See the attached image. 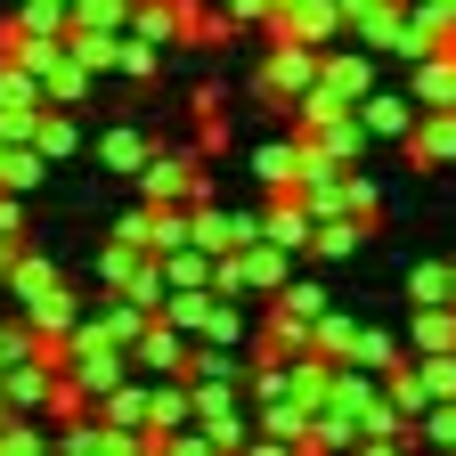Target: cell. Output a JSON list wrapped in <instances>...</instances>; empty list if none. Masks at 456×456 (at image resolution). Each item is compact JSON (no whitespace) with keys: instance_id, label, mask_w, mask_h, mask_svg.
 <instances>
[{"instance_id":"obj_29","label":"cell","mask_w":456,"mask_h":456,"mask_svg":"<svg viewBox=\"0 0 456 456\" xmlns=\"http://www.w3.org/2000/svg\"><path fill=\"white\" fill-rule=\"evenodd\" d=\"M408 17H416V0H383L375 17H359V41H367L375 57H391V49H399V33H408Z\"/></svg>"},{"instance_id":"obj_22","label":"cell","mask_w":456,"mask_h":456,"mask_svg":"<svg viewBox=\"0 0 456 456\" xmlns=\"http://www.w3.org/2000/svg\"><path fill=\"white\" fill-rule=\"evenodd\" d=\"M408 90H416V106H456V49H432V57H416Z\"/></svg>"},{"instance_id":"obj_9","label":"cell","mask_w":456,"mask_h":456,"mask_svg":"<svg viewBox=\"0 0 456 456\" xmlns=\"http://www.w3.org/2000/svg\"><path fill=\"white\" fill-rule=\"evenodd\" d=\"M245 171H253V188H261V196H277V188H302V131H294V139H253Z\"/></svg>"},{"instance_id":"obj_3","label":"cell","mask_w":456,"mask_h":456,"mask_svg":"<svg viewBox=\"0 0 456 456\" xmlns=\"http://www.w3.org/2000/svg\"><path fill=\"white\" fill-rule=\"evenodd\" d=\"M375 74H383V57L351 33V41L326 49V66H318V90H310V98H326V106H359V98L375 90Z\"/></svg>"},{"instance_id":"obj_44","label":"cell","mask_w":456,"mask_h":456,"mask_svg":"<svg viewBox=\"0 0 456 456\" xmlns=\"http://www.w3.org/2000/svg\"><path fill=\"white\" fill-rule=\"evenodd\" d=\"M220 9H228V17H237L245 33H261V25L277 17V0H220Z\"/></svg>"},{"instance_id":"obj_30","label":"cell","mask_w":456,"mask_h":456,"mask_svg":"<svg viewBox=\"0 0 456 456\" xmlns=\"http://www.w3.org/2000/svg\"><path fill=\"white\" fill-rule=\"evenodd\" d=\"M432 302H456V269L448 261H416L408 269V310H432Z\"/></svg>"},{"instance_id":"obj_43","label":"cell","mask_w":456,"mask_h":456,"mask_svg":"<svg viewBox=\"0 0 456 456\" xmlns=\"http://www.w3.org/2000/svg\"><path fill=\"white\" fill-rule=\"evenodd\" d=\"M220 147H228V114H196V155L212 163Z\"/></svg>"},{"instance_id":"obj_32","label":"cell","mask_w":456,"mask_h":456,"mask_svg":"<svg viewBox=\"0 0 456 456\" xmlns=\"http://www.w3.org/2000/svg\"><path fill=\"white\" fill-rule=\"evenodd\" d=\"M351 342H359V318H351V310H326V318L310 326V351H318V359H351Z\"/></svg>"},{"instance_id":"obj_5","label":"cell","mask_w":456,"mask_h":456,"mask_svg":"<svg viewBox=\"0 0 456 456\" xmlns=\"http://www.w3.org/2000/svg\"><path fill=\"white\" fill-rule=\"evenodd\" d=\"M302 139H310V155H326V163H359V155L375 147V131H367V114H359V106H334V114H318V123H310Z\"/></svg>"},{"instance_id":"obj_23","label":"cell","mask_w":456,"mask_h":456,"mask_svg":"<svg viewBox=\"0 0 456 456\" xmlns=\"http://www.w3.org/2000/svg\"><path fill=\"white\" fill-rule=\"evenodd\" d=\"M49 285H57V261H49V253H33V245H25V253H17V261H9V277H0V294H9V302H17V310H25V302H33V294H49Z\"/></svg>"},{"instance_id":"obj_14","label":"cell","mask_w":456,"mask_h":456,"mask_svg":"<svg viewBox=\"0 0 456 456\" xmlns=\"http://www.w3.org/2000/svg\"><path fill=\"white\" fill-rule=\"evenodd\" d=\"M261 237V212H220V204H196V245L204 253H245Z\"/></svg>"},{"instance_id":"obj_33","label":"cell","mask_w":456,"mask_h":456,"mask_svg":"<svg viewBox=\"0 0 456 456\" xmlns=\"http://www.w3.org/2000/svg\"><path fill=\"white\" fill-rule=\"evenodd\" d=\"M49 416H9L0 424V456H41V448H57V432H41Z\"/></svg>"},{"instance_id":"obj_39","label":"cell","mask_w":456,"mask_h":456,"mask_svg":"<svg viewBox=\"0 0 456 456\" xmlns=\"http://www.w3.org/2000/svg\"><path fill=\"white\" fill-rule=\"evenodd\" d=\"M131 9H139V0H74V25H114V33H123Z\"/></svg>"},{"instance_id":"obj_20","label":"cell","mask_w":456,"mask_h":456,"mask_svg":"<svg viewBox=\"0 0 456 456\" xmlns=\"http://www.w3.org/2000/svg\"><path fill=\"white\" fill-rule=\"evenodd\" d=\"M180 25H188V41H196V49H228V41L245 33L237 17L220 9V0H180Z\"/></svg>"},{"instance_id":"obj_36","label":"cell","mask_w":456,"mask_h":456,"mask_svg":"<svg viewBox=\"0 0 456 456\" xmlns=\"http://www.w3.org/2000/svg\"><path fill=\"white\" fill-rule=\"evenodd\" d=\"M351 359H359V367H375V375H391L399 359H408V342H391L383 326H359V342H351Z\"/></svg>"},{"instance_id":"obj_17","label":"cell","mask_w":456,"mask_h":456,"mask_svg":"<svg viewBox=\"0 0 456 456\" xmlns=\"http://www.w3.org/2000/svg\"><path fill=\"white\" fill-rule=\"evenodd\" d=\"M147 408H155V375H147V383L123 375V383L98 399V416H106V424H123V432H139V440H147Z\"/></svg>"},{"instance_id":"obj_7","label":"cell","mask_w":456,"mask_h":456,"mask_svg":"<svg viewBox=\"0 0 456 456\" xmlns=\"http://www.w3.org/2000/svg\"><path fill=\"white\" fill-rule=\"evenodd\" d=\"M310 326H318V318H294L285 302H261V326H253L245 351H253V359H302V351H310Z\"/></svg>"},{"instance_id":"obj_10","label":"cell","mask_w":456,"mask_h":456,"mask_svg":"<svg viewBox=\"0 0 456 456\" xmlns=\"http://www.w3.org/2000/svg\"><path fill=\"white\" fill-rule=\"evenodd\" d=\"M196 424V383L188 375H155V408H147V448H163L171 432Z\"/></svg>"},{"instance_id":"obj_8","label":"cell","mask_w":456,"mask_h":456,"mask_svg":"<svg viewBox=\"0 0 456 456\" xmlns=\"http://www.w3.org/2000/svg\"><path fill=\"white\" fill-rule=\"evenodd\" d=\"M359 114H367V131H375V139H391V147H408V131L424 123L416 90H383V82H375V90L359 98Z\"/></svg>"},{"instance_id":"obj_2","label":"cell","mask_w":456,"mask_h":456,"mask_svg":"<svg viewBox=\"0 0 456 456\" xmlns=\"http://www.w3.org/2000/svg\"><path fill=\"white\" fill-rule=\"evenodd\" d=\"M131 188H139L147 204H212V171H204V155H196V139H188V147H155Z\"/></svg>"},{"instance_id":"obj_26","label":"cell","mask_w":456,"mask_h":456,"mask_svg":"<svg viewBox=\"0 0 456 456\" xmlns=\"http://www.w3.org/2000/svg\"><path fill=\"white\" fill-rule=\"evenodd\" d=\"M408 351H456V302L408 310Z\"/></svg>"},{"instance_id":"obj_13","label":"cell","mask_w":456,"mask_h":456,"mask_svg":"<svg viewBox=\"0 0 456 456\" xmlns=\"http://www.w3.org/2000/svg\"><path fill=\"white\" fill-rule=\"evenodd\" d=\"M57 375H66V367H57L49 351H33V359H17L9 375H0V391H9V408H17V416H41V408H49V383H57Z\"/></svg>"},{"instance_id":"obj_47","label":"cell","mask_w":456,"mask_h":456,"mask_svg":"<svg viewBox=\"0 0 456 456\" xmlns=\"http://www.w3.org/2000/svg\"><path fill=\"white\" fill-rule=\"evenodd\" d=\"M416 9H432L440 25H456V0H416Z\"/></svg>"},{"instance_id":"obj_18","label":"cell","mask_w":456,"mask_h":456,"mask_svg":"<svg viewBox=\"0 0 456 456\" xmlns=\"http://www.w3.org/2000/svg\"><path fill=\"white\" fill-rule=\"evenodd\" d=\"M25 318H33V334H41V342H66V334L82 326V302L66 294V277H57L49 294H33V302H25Z\"/></svg>"},{"instance_id":"obj_41","label":"cell","mask_w":456,"mask_h":456,"mask_svg":"<svg viewBox=\"0 0 456 456\" xmlns=\"http://www.w3.org/2000/svg\"><path fill=\"white\" fill-rule=\"evenodd\" d=\"M424 440L432 448H456V399H432V408H424Z\"/></svg>"},{"instance_id":"obj_27","label":"cell","mask_w":456,"mask_h":456,"mask_svg":"<svg viewBox=\"0 0 456 456\" xmlns=\"http://www.w3.org/2000/svg\"><path fill=\"white\" fill-rule=\"evenodd\" d=\"M33 147H41L49 163H74V155H82V123H74V106H49V114H41V131H33Z\"/></svg>"},{"instance_id":"obj_1","label":"cell","mask_w":456,"mask_h":456,"mask_svg":"<svg viewBox=\"0 0 456 456\" xmlns=\"http://www.w3.org/2000/svg\"><path fill=\"white\" fill-rule=\"evenodd\" d=\"M318 66H326V49H318V41H294V33H261L253 98H269V106H285V114H294V106L318 90Z\"/></svg>"},{"instance_id":"obj_19","label":"cell","mask_w":456,"mask_h":456,"mask_svg":"<svg viewBox=\"0 0 456 456\" xmlns=\"http://www.w3.org/2000/svg\"><path fill=\"white\" fill-rule=\"evenodd\" d=\"M147 155H155V139H147V131H131V123L98 131V163H106V171H123V180H139V171H147Z\"/></svg>"},{"instance_id":"obj_34","label":"cell","mask_w":456,"mask_h":456,"mask_svg":"<svg viewBox=\"0 0 456 456\" xmlns=\"http://www.w3.org/2000/svg\"><path fill=\"white\" fill-rule=\"evenodd\" d=\"M41 416H49V424H82V416H98V399H90L74 375H57V383H49V408H41Z\"/></svg>"},{"instance_id":"obj_45","label":"cell","mask_w":456,"mask_h":456,"mask_svg":"<svg viewBox=\"0 0 456 456\" xmlns=\"http://www.w3.org/2000/svg\"><path fill=\"white\" fill-rule=\"evenodd\" d=\"M188 114H228V82H196L188 90Z\"/></svg>"},{"instance_id":"obj_12","label":"cell","mask_w":456,"mask_h":456,"mask_svg":"<svg viewBox=\"0 0 456 456\" xmlns=\"http://www.w3.org/2000/svg\"><path fill=\"white\" fill-rule=\"evenodd\" d=\"M277 448H310V408L302 399H277V408L253 416V456H277Z\"/></svg>"},{"instance_id":"obj_48","label":"cell","mask_w":456,"mask_h":456,"mask_svg":"<svg viewBox=\"0 0 456 456\" xmlns=\"http://www.w3.org/2000/svg\"><path fill=\"white\" fill-rule=\"evenodd\" d=\"M448 269H456V261H448Z\"/></svg>"},{"instance_id":"obj_31","label":"cell","mask_w":456,"mask_h":456,"mask_svg":"<svg viewBox=\"0 0 456 456\" xmlns=\"http://www.w3.org/2000/svg\"><path fill=\"white\" fill-rule=\"evenodd\" d=\"M196 342H253L245 302H237V294H212V310H204V334H196Z\"/></svg>"},{"instance_id":"obj_16","label":"cell","mask_w":456,"mask_h":456,"mask_svg":"<svg viewBox=\"0 0 456 456\" xmlns=\"http://www.w3.org/2000/svg\"><path fill=\"white\" fill-rule=\"evenodd\" d=\"M367 237H375V220H359V212H326L318 237H310V261H351Z\"/></svg>"},{"instance_id":"obj_35","label":"cell","mask_w":456,"mask_h":456,"mask_svg":"<svg viewBox=\"0 0 456 456\" xmlns=\"http://www.w3.org/2000/svg\"><path fill=\"white\" fill-rule=\"evenodd\" d=\"M90 82H98V74L66 49V57H57V74H49V106H82V98H90Z\"/></svg>"},{"instance_id":"obj_15","label":"cell","mask_w":456,"mask_h":456,"mask_svg":"<svg viewBox=\"0 0 456 456\" xmlns=\"http://www.w3.org/2000/svg\"><path fill=\"white\" fill-rule=\"evenodd\" d=\"M66 375H74V383H82L90 399H106L114 383H123V375H139V367H131V351H123V342H98V351H82V359H74Z\"/></svg>"},{"instance_id":"obj_38","label":"cell","mask_w":456,"mask_h":456,"mask_svg":"<svg viewBox=\"0 0 456 456\" xmlns=\"http://www.w3.org/2000/svg\"><path fill=\"white\" fill-rule=\"evenodd\" d=\"M155 66H163V49L123 25V57H114V74H123V82H155Z\"/></svg>"},{"instance_id":"obj_21","label":"cell","mask_w":456,"mask_h":456,"mask_svg":"<svg viewBox=\"0 0 456 456\" xmlns=\"http://www.w3.org/2000/svg\"><path fill=\"white\" fill-rule=\"evenodd\" d=\"M294 261H302V253H285V245H269V237H253V245H245V285H253V294L269 302V294H277V285H285V277H294Z\"/></svg>"},{"instance_id":"obj_25","label":"cell","mask_w":456,"mask_h":456,"mask_svg":"<svg viewBox=\"0 0 456 456\" xmlns=\"http://www.w3.org/2000/svg\"><path fill=\"white\" fill-rule=\"evenodd\" d=\"M66 49L82 57L90 74H114V57H123V33H114V25H66Z\"/></svg>"},{"instance_id":"obj_11","label":"cell","mask_w":456,"mask_h":456,"mask_svg":"<svg viewBox=\"0 0 456 456\" xmlns=\"http://www.w3.org/2000/svg\"><path fill=\"white\" fill-rule=\"evenodd\" d=\"M408 163L416 171H448L456 163V106H424V123L408 131Z\"/></svg>"},{"instance_id":"obj_37","label":"cell","mask_w":456,"mask_h":456,"mask_svg":"<svg viewBox=\"0 0 456 456\" xmlns=\"http://www.w3.org/2000/svg\"><path fill=\"white\" fill-rule=\"evenodd\" d=\"M269 302H285V310H294V318H326V310H334L318 277H285V285H277V294H269Z\"/></svg>"},{"instance_id":"obj_46","label":"cell","mask_w":456,"mask_h":456,"mask_svg":"<svg viewBox=\"0 0 456 456\" xmlns=\"http://www.w3.org/2000/svg\"><path fill=\"white\" fill-rule=\"evenodd\" d=\"M25 253V228H0V277H9V261Z\"/></svg>"},{"instance_id":"obj_4","label":"cell","mask_w":456,"mask_h":456,"mask_svg":"<svg viewBox=\"0 0 456 456\" xmlns=\"http://www.w3.org/2000/svg\"><path fill=\"white\" fill-rule=\"evenodd\" d=\"M261 33H294V41L334 49V41H351V17H342V0H285V9H277Z\"/></svg>"},{"instance_id":"obj_28","label":"cell","mask_w":456,"mask_h":456,"mask_svg":"<svg viewBox=\"0 0 456 456\" xmlns=\"http://www.w3.org/2000/svg\"><path fill=\"white\" fill-rule=\"evenodd\" d=\"M131 33H139V41H155V49L188 41V25H180V0H139V9H131Z\"/></svg>"},{"instance_id":"obj_24","label":"cell","mask_w":456,"mask_h":456,"mask_svg":"<svg viewBox=\"0 0 456 456\" xmlns=\"http://www.w3.org/2000/svg\"><path fill=\"white\" fill-rule=\"evenodd\" d=\"M41 171H49V155H41L33 139H0V188L33 196V188H41Z\"/></svg>"},{"instance_id":"obj_40","label":"cell","mask_w":456,"mask_h":456,"mask_svg":"<svg viewBox=\"0 0 456 456\" xmlns=\"http://www.w3.org/2000/svg\"><path fill=\"white\" fill-rule=\"evenodd\" d=\"M41 351V334H33V318H17V326H0V375H9L17 359H33Z\"/></svg>"},{"instance_id":"obj_42","label":"cell","mask_w":456,"mask_h":456,"mask_svg":"<svg viewBox=\"0 0 456 456\" xmlns=\"http://www.w3.org/2000/svg\"><path fill=\"white\" fill-rule=\"evenodd\" d=\"M49 106H0V139H33Z\"/></svg>"},{"instance_id":"obj_6","label":"cell","mask_w":456,"mask_h":456,"mask_svg":"<svg viewBox=\"0 0 456 456\" xmlns=\"http://www.w3.org/2000/svg\"><path fill=\"white\" fill-rule=\"evenodd\" d=\"M261 237H269V245H285V253H302V261H310V237H318V212L302 204V188H277V196L261 204Z\"/></svg>"}]
</instances>
